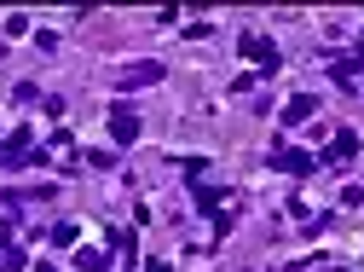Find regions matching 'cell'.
I'll use <instances>...</instances> for the list:
<instances>
[{"instance_id":"cell-2","label":"cell","mask_w":364,"mask_h":272,"mask_svg":"<svg viewBox=\"0 0 364 272\" xmlns=\"http://www.w3.org/2000/svg\"><path fill=\"white\" fill-rule=\"evenodd\" d=\"M151 81H162V64H127L116 75V87H151Z\"/></svg>"},{"instance_id":"cell-7","label":"cell","mask_w":364,"mask_h":272,"mask_svg":"<svg viewBox=\"0 0 364 272\" xmlns=\"http://www.w3.org/2000/svg\"><path fill=\"white\" fill-rule=\"evenodd\" d=\"M75 266H81V272H105V266H110V261H105V255H99V249H81V255H75Z\"/></svg>"},{"instance_id":"cell-6","label":"cell","mask_w":364,"mask_h":272,"mask_svg":"<svg viewBox=\"0 0 364 272\" xmlns=\"http://www.w3.org/2000/svg\"><path fill=\"white\" fill-rule=\"evenodd\" d=\"M353 151H358V140H353V133H336V140H330V151H324V157H330V162H347Z\"/></svg>"},{"instance_id":"cell-3","label":"cell","mask_w":364,"mask_h":272,"mask_svg":"<svg viewBox=\"0 0 364 272\" xmlns=\"http://www.w3.org/2000/svg\"><path fill=\"white\" fill-rule=\"evenodd\" d=\"M243 53H249V58H260V70H272V64H278V47H272L266 35H243Z\"/></svg>"},{"instance_id":"cell-1","label":"cell","mask_w":364,"mask_h":272,"mask_svg":"<svg viewBox=\"0 0 364 272\" xmlns=\"http://www.w3.org/2000/svg\"><path fill=\"white\" fill-rule=\"evenodd\" d=\"M110 140H116V145H133V140H139V116H133L127 105L110 110Z\"/></svg>"},{"instance_id":"cell-4","label":"cell","mask_w":364,"mask_h":272,"mask_svg":"<svg viewBox=\"0 0 364 272\" xmlns=\"http://www.w3.org/2000/svg\"><path fill=\"white\" fill-rule=\"evenodd\" d=\"M272 162L289 168V174H312V157H306V151H272Z\"/></svg>"},{"instance_id":"cell-5","label":"cell","mask_w":364,"mask_h":272,"mask_svg":"<svg viewBox=\"0 0 364 272\" xmlns=\"http://www.w3.org/2000/svg\"><path fill=\"white\" fill-rule=\"evenodd\" d=\"M312 110H318V99H306V93H301V99H289V105H284V122L295 127V122H306Z\"/></svg>"}]
</instances>
